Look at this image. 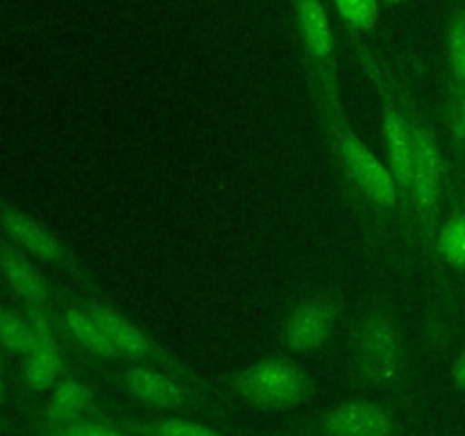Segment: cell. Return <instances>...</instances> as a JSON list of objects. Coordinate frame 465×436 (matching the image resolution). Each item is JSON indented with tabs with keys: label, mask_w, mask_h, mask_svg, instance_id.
Wrapping results in <instances>:
<instances>
[{
	"label": "cell",
	"mask_w": 465,
	"mask_h": 436,
	"mask_svg": "<svg viewBox=\"0 0 465 436\" xmlns=\"http://www.w3.org/2000/svg\"><path fill=\"white\" fill-rule=\"evenodd\" d=\"M313 104L341 184L359 216H363L366 225L377 232H384L393 223L404 225L402 203L393 175L386 162H381L375 150L354 130L343 100Z\"/></svg>",
	"instance_id": "1"
},
{
	"label": "cell",
	"mask_w": 465,
	"mask_h": 436,
	"mask_svg": "<svg viewBox=\"0 0 465 436\" xmlns=\"http://www.w3.org/2000/svg\"><path fill=\"white\" fill-rule=\"evenodd\" d=\"M350 45L361 64L363 73L375 86L381 103V134L386 145V166L398 186L402 203V223L413 232V125L411 95L395 77L389 64L372 48H368L359 35L350 32Z\"/></svg>",
	"instance_id": "2"
},
{
	"label": "cell",
	"mask_w": 465,
	"mask_h": 436,
	"mask_svg": "<svg viewBox=\"0 0 465 436\" xmlns=\"http://www.w3.org/2000/svg\"><path fill=\"white\" fill-rule=\"evenodd\" d=\"M407 372L402 322L386 300L363 309L350 339V375L366 389H398Z\"/></svg>",
	"instance_id": "3"
},
{
	"label": "cell",
	"mask_w": 465,
	"mask_h": 436,
	"mask_svg": "<svg viewBox=\"0 0 465 436\" xmlns=\"http://www.w3.org/2000/svg\"><path fill=\"white\" fill-rule=\"evenodd\" d=\"M413 125V236L420 243L427 263L439 271L440 259L436 253L439 230L443 223L445 193V157L427 118L411 100Z\"/></svg>",
	"instance_id": "4"
},
{
	"label": "cell",
	"mask_w": 465,
	"mask_h": 436,
	"mask_svg": "<svg viewBox=\"0 0 465 436\" xmlns=\"http://www.w3.org/2000/svg\"><path fill=\"white\" fill-rule=\"evenodd\" d=\"M221 386L259 411H291L316 395V380L286 354H266L223 375Z\"/></svg>",
	"instance_id": "5"
},
{
	"label": "cell",
	"mask_w": 465,
	"mask_h": 436,
	"mask_svg": "<svg viewBox=\"0 0 465 436\" xmlns=\"http://www.w3.org/2000/svg\"><path fill=\"white\" fill-rule=\"evenodd\" d=\"M80 302L84 304V307L94 313L95 321L103 325V330L107 332V336L112 339L114 348L118 350L123 362L162 368L168 375L177 377L180 382L189 384L191 389L216 398V389H213L203 375H198L193 368L186 366V363L182 362L180 357H175L171 350L163 348L150 332H145L143 327L136 325L132 318H127L125 313L118 312L107 298H95V295L89 293L84 295Z\"/></svg>",
	"instance_id": "6"
},
{
	"label": "cell",
	"mask_w": 465,
	"mask_h": 436,
	"mask_svg": "<svg viewBox=\"0 0 465 436\" xmlns=\"http://www.w3.org/2000/svg\"><path fill=\"white\" fill-rule=\"evenodd\" d=\"M291 3H293L295 30H298L304 73L313 103L343 100L339 62H336V36L325 0H291Z\"/></svg>",
	"instance_id": "7"
},
{
	"label": "cell",
	"mask_w": 465,
	"mask_h": 436,
	"mask_svg": "<svg viewBox=\"0 0 465 436\" xmlns=\"http://www.w3.org/2000/svg\"><path fill=\"white\" fill-rule=\"evenodd\" d=\"M103 375L109 384L121 389L143 407L157 409V411L212 413V416L223 413L216 398L191 389L189 384L168 375L162 368L132 363L123 368H104Z\"/></svg>",
	"instance_id": "8"
},
{
	"label": "cell",
	"mask_w": 465,
	"mask_h": 436,
	"mask_svg": "<svg viewBox=\"0 0 465 436\" xmlns=\"http://www.w3.org/2000/svg\"><path fill=\"white\" fill-rule=\"evenodd\" d=\"M0 230L9 236V241L18 250L68 272L86 293L95 295V298H107V291L95 282L89 268L73 254V250L53 230H48L41 221H36L32 213L14 207V204L0 203Z\"/></svg>",
	"instance_id": "9"
},
{
	"label": "cell",
	"mask_w": 465,
	"mask_h": 436,
	"mask_svg": "<svg viewBox=\"0 0 465 436\" xmlns=\"http://www.w3.org/2000/svg\"><path fill=\"white\" fill-rule=\"evenodd\" d=\"M345 302L336 291H313L289 304L277 327V341L289 354H313L339 330Z\"/></svg>",
	"instance_id": "10"
},
{
	"label": "cell",
	"mask_w": 465,
	"mask_h": 436,
	"mask_svg": "<svg viewBox=\"0 0 465 436\" xmlns=\"http://www.w3.org/2000/svg\"><path fill=\"white\" fill-rule=\"evenodd\" d=\"M291 436H404V431L389 404L352 398L293 427Z\"/></svg>",
	"instance_id": "11"
},
{
	"label": "cell",
	"mask_w": 465,
	"mask_h": 436,
	"mask_svg": "<svg viewBox=\"0 0 465 436\" xmlns=\"http://www.w3.org/2000/svg\"><path fill=\"white\" fill-rule=\"evenodd\" d=\"M91 418H104V411L84 382L66 377L50 389V398L44 409L45 427H62Z\"/></svg>",
	"instance_id": "12"
},
{
	"label": "cell",
	"mask_w": 465,
	"mask_h": 436,
	"mask_svg": "<svg viewBox=\"0 0 465 436\" xmlns=\"http://www.w3.org/2000/svg\"><path fill=\"white\" fill-rule=\"evenodd\" d=\"M59 327L82 352L91 354L100 362H123L107 332L103 330V325L95 321L94 313L82 302H73L71 300V302L64 304L62 312H59Z\"/></svg>",
	"instance_id": "13"
},
{
	"label": "cell",
	"mask_w": 465,
	"mask_h": 436,
	"mask_svg": "<svg viewBox=\"0 0 465 436\" xmlns=\"http://www.w3.org/2000/svg\"><path fill=\"white\" fill-rule=\"evenodd\" d=\"M0 272L12 286L14 293L27 304V307H45L50 302V286L44 280L35 263L27 259L23 250L14 245H0Z\"/></svg>",
	"instance_id": "14"
},
{
	"label": "cell",
	"mask_w": 465,
	"mask_h": 436,
	"mask_svg": "<svg viewBox=\"0 0 465 436\" xmlns=\"http://www.w3.org/2000/svg\"><path fill=\"white\" fill-rule=\"evenodd\" d=\"M100 421L114 422V425L123 427L134 436H230L216 427L180 416L143 418L132 416V413H112V416L104 413V418H100Z\"/></svg>",
	"instance_id": "15"
},
{
	"label": "cell",
	"mask_w": 465,
	"mask_h": 436,
	"mask_svg": "<svg viewBox=\"0 0 465 436\" xmlns=\"http://www.w3.org/2000/svg\"><path fill=\"white\" fill-rule=\"evenodd\" d=\"M440 263L452 271L465 272V216L463 209L454 207L448 218H443L439 230V243H436Z\"/></svg>",
	"instance_id": "16"
},
{
	"label": "cell",
	"mask_w": 465,
	"mask_h": 436,
	"mask_svg": "<svg viewBox=\"0 0 465 436\" xmlns=\"http://www.w3.org/2000/svg\"><path fill=\"white\" fill-rule=\"evenodd\" d=\"M0 345L16 354H30L35 350L36 334L27 316L0 307Z\"/></svg>",
	"instance_id": "17"
},
{
	"label": "cell",
	"mask_w": 465,
	"mask_h": 436,
	"mask_svg": "<svg viewBox=\"0 0 465 436\" xmlns=\"http://www.w3.org/2000/svg\"><path fill=\"white\" fill-rule=\"evenodd\" d=\"M334 7L345 27L354 35L375 30L380 23V0H334Z\"/></svg>",
	"instance_id": "18"
},
{
	"label": "cell",
	"mask_w": 465,
	"mask_h": 436,
	"mask_svg": "<svg viewBox=\"0 0 465 436\" xmlns=\"http://www.w3.org/2000/svg\"><path fill=\"white\" fill-rule=\"evenodd\" d=\"M445 114H448V127L452 132L457 153H465V86L450 80L448 100H445Z\"/></svg>",
	"instance_id": "19"
},
{
	"label": "cell",
	"mask_w": 465,
	"mask_h": 436,
	"mask_svg": "<svg viewBox=\"0 0 465 436\" xmlns=\"http://www.w3.org/2000/svg\"><path fill=\"white\" fill-rule=\"evenodd\" d=\"M448 62H450V80H461L465 71V5L457 9V14L450 21L448 30Z\"/></svg>",
	"instance_id": "20"
},
{
	"label": "cell",
	"mask_w": 465,
	"mask_h": 436,
	"mask_svg": "<svg viewBox=\"0 0 465 436\" xmlns=\"http://www.w3.org/2000/svg\"><path fill=\"white\" fill-rule=\"evenodd\" d=\"M68 427H73V431H77L80 436H134L130 434V431L123 430V427L114 425V422L109 421H100V418L71 422Z\"/></svg>",
	"instance_id": "21"
},
{
	"label": "cell",
	"mask_w": 465,
	"mask_h": 436,
	"mask_svg": "<svg viewBox=\"0 0 465 436\" xmlns=\"http://www.w3.org/2000/svg\"><path fill=\"white\" fill-rule=\"evenodd\" d=\"M450 375H452L454 386H457L459 391H463V393H465V348L457 354V359H454L452 372H450Z\"/></svg>",
	"instance_id": "22"
},
{
	"label": "cell",
	"mask_w": 465,
	"mask_h": 436,
	"mask_svg": "<svg viewBox=\"0 0 465 436\" xmlns=\"http://www.w3.org/2000/svg\"><path fill=\"white\" fill-rule=\"evenodd\" d=\"M45 436H80V434L73 431V427L62 425V427H45Z\"/></svg>",
	"instance_id": "23"
},
{
	"label": "cell",
	"mask_w": 465,
	"mask_h": 436,
	"mask_svg": "<svg viewBox=\"0 0 465 436\" xmlns=\"http://www.w3.org/2000/svg\"><path fill=\"white\" fill-rule=\"evenodd\" d=\"M380 3H386V5H402V3H409V0H380Z\"/></svg>",
	"instance_id": "24"
},
{
	"label": "cell",
	"mask_w": 465,
	"mask_h": 436,
	"mask_svg": "<svg viewBox=\"0 0 465 436\" xmlns=\"http://www.w3.org/2000/svg\"><path fill=\"white\" fill-rule=\"evenodd\" d=\"M454 82H457V80H454ZM459 84H463V86H465V71H463V75H461V80H459Z\"/></svg>",
	"instance_id": "25"
},
{
	"label": "cell",
	"mask_w": 465,
	"mask_h": 436,
	"mask_svg": "<svg viewBox=\"0 0 465 436\" xmlns=\"http://www.w3.org/2000/svg\"><path fill=\"white\" fill-rule=\"evenodd\" d=\"M3 393H5V389H3V382H0V400H3Z\"/></svg>",
	"instance_id": "26"
},
{
	"label": "cell",
	"mask_w": 465,
	"mask_h": 436,
	"mask_svg": "<svg viewBox=\"0 0 465 436\" xmlns=\"http://www.w3.org/2000/svg\"><path fill=\"white\" fill-rule=\"evenodd\" d=\"M463 216H465V200H463Z\"/></svg>",
	"instance_id": "27"
}]
</instances>
